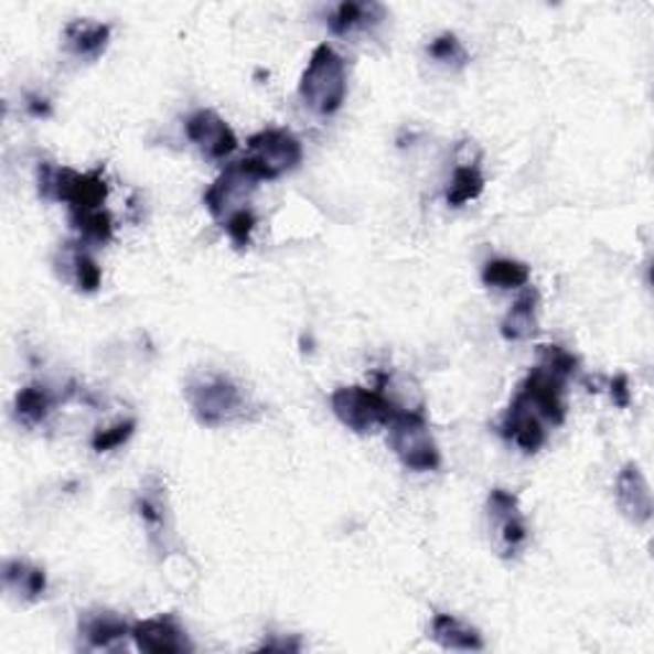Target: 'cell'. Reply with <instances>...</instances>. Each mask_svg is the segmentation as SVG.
<instances>
[{
  "mask_svg": "<svg viewBox=\"0 0 654 654\" xmlns=\"http://www.w3.org/2000/svg\"><path fill=\"white\" fill-rule=\"evenodd\" d=\"M39 195L52 202L67 205L69 215L90 213L100 210L108 200V182H105V169L95 167L90 172H77L69 167H56L52 161H42L36 169Z\"/></svg>",
  "mask_w": 654,
  "mask_h": 654,
  "instance_id": "cell-1",
  "label": "cell"
},
{
  "mask_svg": "<svg viewBox=\"0 0 654 654\" xmlns=\"http://www.w3.org/2000/svg\"><path fill=\"white\" fill-rule=\"evenodd\" d=\"M184 394H187L192 415L205 427L244 422L254 409L248 394L230 376L223 374H205L192 378Z\"/></svg>",
  "mask_w": 654,
  "mask_h": 654,
  "instance_id": "cell-2",
  "label": "cell"
},
{
  "mask_svg": "<svg viewBox=\"0 0 654 654\" xmlns=\"http://www.w3.org/2000/svg\"><path fill=\"white\" fill-rule=\"evenodd\" d=\"M345 93H349V75L343 56L330 44H320L302 72V103L318 116H335L343 108Z\"/></svg>",
  "mask_w": 654,
  "mask_h": 654,
  "instance_id": "cell-3",
  "label": "cell"
},
{
  "mask_svg": "<svg viewBox=\"0 0 654 654\" xmlns=\"http://www.w3.org/2000/svg\"><path fill=\"white\" fill-rule=\"evenodd\" d=\"M389 446L407 471L430 473L442 465L438 442H435L425 411H397L389 425Z\"/></svg>",
  "mask_w": 654,
  "mask_h": 654,
  "instance_id": "cell-4",
  "label": "cell"
},
{
  "mask_svg": "<svg viewBox=\"0 0 654 654\" xmlns=\"http://www.w3.org/2000/svg\"><path fill=\"white\" fill-rule=\"evenodd\" d=\"M304 149L287 128H264L248 139V157H244L246 167L261 182H274L279 176L294 172L302 164Z\"/></svg>",
  "mask_w": 654,
  "mask_h": 654,
  "instance_id": "cell-5",
  "label": "cell"
},
{
  "mask_svg": "<svg viewBox=\"0 0 654 654\" xmlns=\"http://www.w3.org/2000/svg\"><path fill=\"white\" fill-rule=\"evenodd\" d=\"M335 417L349 427V430L366 435L374 432L376 427H386L397 415V407L384 397V392L366 389V386H341L330 397Z\"/></svg>",
  "mask_w": 654,
  "mask_h": 654,
  "instance_id": "cell-6",
  "label": "cell"
},
{
  "mask_svg": "<svg viewBox=\"0 0 654 654\" xmlns=\"http://www.w3.org/2000/svg\"><path fill=\"white\" fill-rule=\"evenodd\" d=\"M261 180L246 167V161H233L217 174V180L205 192V207L217 223H225L238 210L251 207V197Z\"/></svg>",
  "mask_w": 654,
  "mask_h": 654,
  "instance_id": "cell-7",
  "label": "cell"
},
{
  "mask_svg": "<svg viewBox=\"0 0 654 654\" xmlns=\"http://www.w3.org/2000/svg\"><path fill=\"white\" fill-rule=\"evenodd\" d=\"M524 404L537 411L545 425L560 427L568 417V401H565V378L553 374L550 368L535 366L516 392Z\"/></svg>",
  "mask_w": 654,
  "mask_h": 654,
  "instance_id": "cell-8",
  "label": "cell"
},
{
  "mask_svg": "<svg viewBox=\"0 0 654 654\" xmlns=\"http://www.w3.org/2000/svg\"><path fill=\"white\" fill-rule=\"evenodd\" d=\"M489 519L496 532V547L502 557H514L527 545L529 529L519 512V498L506 489H494L489 494Z\"/></svg>",
  "mask_w": 654,
  "mask_h": 654,
  "instance_id": "cell-9",
  "label": "cell"
},
{
  "mask_svg": "<svg viewBox=\"0 0 654 654\" xmlns=\"http://www.w3.org/2000/svg\"><path fill=\"white\" fill-rule=\"evenodd\" d=\"M184 133L207 159L225 161L238 149L236 131L215 110L200 108L184 120Z\"/></svg>",
  "mask_w": 654,
  "mask_h": 654,
  "instance_id": "cell-10",
  "label": "cell"
},
{
  "mask_svg": "<svg viewBox=\"0 0 654 654\" xmlns=\"http://www.w3.org/2000/svg\"><path fill=\"white\" fill-rule=\"evenodd\" d=\"M136 650L147 654H182L192 652L187 632L172 617H157L136 621L131 626Z\"/></svg>",
  "mask_w": 654,
  "mask_h": 654,
  "instance_id": "cell-11",
  "label": "cell"
},
{
  "mask_svg": "<svg viewBox=\"0 0 654 654\" xmlns=\"http://www.w3.org/2000/svg\"><path fill=\"white\" fill-rule=\"evenodd\" d=\"M498 432L529 455L537 453L547 442V425L539 419L537 411L532 409L529 404H524L516 394L512 404L506 407L502 422H498Z\"/></svg>",
  "mask_w": 654,
  "mask_h": 654,
  "instance_id": "cell-12",
  "label": "cell"
},
{
  "mask_svg": "<svg viewBox=\"0 0 654 654\" xmlns=\"http://www.w3.org/2000/svg\"><path fill=\"white\" fill-rule=\"evenodd\" d=\"M164 486L157 479H151L147 486L139 491L136 496L133 508L139 514V519L147 527L149 543L157 553L169 550V535H172V522H169V508H167V494Z\"/></svg>",
  "mask_w": 654,
  "mask_h": 654,
  "instance_id": "cell-13",
  "label": "cell"
},
{
  "mask_svg": "<svg viewBox=\"0 0 654 654\" xmlns=\"http://www.w3.org/2000/svg\"><path fill=\"white\" fill-rule=\"evenodd\" d=\"M617 504L626 519L640 527L652 519V491L636 463H626L617 475Z\"/></svg>",
  "mask_w": 654,
  "mask_h": 654,
  "instance_id": "cell-14",
  "label": "cell"
},
{
  "mask_svg": "<svg viewBox=\"0 0 654 654\" xmlns=\"http://www.w3.org/2000/svg\"><path fill=\"white\" fill-rule=\"evenodd\" d=\"M131 626L116 611H85L79 617V636H85L90 650H110L124 636H131Z\"/></svg>",
  "mask_w": 654,
  "mask_h": 654,
  "instance_id": "cell-15",
  "label": "cell"
},
{
  "mask_svg": "<svg viewBox=\"0 0 654 654\" xmlns=\"http://www.w3.org/2000/svg\"><path fill=\"white\" fill-rule=\"evenodd\" d=\"M3 586L13 599L34 603L46 591V572L34 562L13 557V560H6L3 565Z\"/></svg>",
  "mask_w": 654,
  "mask_h": 654,
  "instance_id": "cell-16",
  "label": "cell"
},
{
  "mask_svg": "<svg viewBox=\"0 0 654 654\" xmlns=\"http://www.w3.org/2000/svg\"><path fill=\"white\" fill-rule=\"evenodd\" d=\"M432 642H438L442 650L455 652H481L486 647L479 629L468 626L465 621H460L453 613H435L430 624Z\"/></svg>",
  "mask_w": 654,
  "mask_h": 654,
  "instance_id": "cell-17",
  "label": "cell"
},
{
  "mask_svg": "<svg viewBox=\"0 0 654 654\" xmlns=\"http://www.w3.org/2000/svg\"><path fill=\"white\" fill-rule=\"evenodd\" d=\"M110 23L95 19H75L64 26V42L83 60H98L110 42Z\"/></svg>",
  "mask_w": 654,
  "mask_h": 654,
  "instance_id": "cell-18",
  "label": "cell"
},
{
  "mask_svg": "<svg viewBox=\"0 0 654 654\" xmlns=\"http://www.w3.org/2000/svg\"><path fill=\"white\" fill-rule=\"evenodd\" d=\"M384 19H386V8L382 3H374V0H368V3L343 0V3L335 6L333 13H330L328 26L333 34L345 36L351 34V31L376 26V23H382Z\"/></svg>",
  "mask_w": 654,
  "mask_h": 654,
  "instance_id": "cell-19",
  "label": "cell"
},
{
  "mask_svg": "<svg viewBox=\"0 0 654 654\" xmlns=\"http://www.w3.org/2000/svg\"><path fill=\"white\" fill-rule=\"evenodd\" d=\"M56 401L60 399L44 384H29L15 394L13 415L23 427H39L50 419Z\"/></svg>",
  "mask_w": 654,
  "mask_h": 654,
  "instance_id": "cell-20",
  "label": "cell"
},
{
  "mask_svg": "<svg viewBox=\"0 0 654 654\" xmlns=\"http://www.w3.org/2000/svg\"><path fill=\"white\" fill-rule=\"evenodd\" d=\"M537 314H539V292L537 289H527L519 300L512 304V310L506 312L502 320V335L506 341H529L537 333Z\"/></svg>",
  "mask_w": 654,
  "mask_h": 654,
  "instance_id": "cell-21",
  "label": "cell"
},
{
  "mask_svg": "<svg viewBox=\"0 0 654 654\" xmlns=\"http://www.w3.org/2000/svg\"><path fill=\"white\" fill-rule=\"evenodd\" d=\"M529 266L524 261H516V258H491V261L483 264L481 279L483 285L491 289H522L529 285Z\"/></svg>",
  "mask_w": 654,
  "mask_h": 654,
  "instance_id": "cell-22",
  "label": "cell"
},
{
  "mask_svg": "<svg viewBox=\"0 0 654 654\" xmlns=\"http://www.w3.org/2000/svg\"><path fill=\"white\" fill-rule=\"evenodd\" d=\"M483 187H486V176L479 169V164H471V161H465V164H458L453 176H450V184H448V192H446V200L450 207H463L468 202L479 200Z\"/></svg>",
  "mask_w": 654,
  "mask_h": 654,
  "instance_id": "cell-23",
  "label": "cell"
},
{
  "mask_svg": "<svg viewBox=\"0 0 654 654\" xmlns=\"http://www.w3.org/2000/svg\"><path fill=\"white\" fill-rule=\"evenodd\" d=\"M72 228L77 230V236L83 244H98L105 246L112 238V217L105 207L90 210V213L69 215Z\"/></svg>",
  "mask_w": 654,
  "mask_h": 654,
  "instance_id": "cell-24",
  "label": "cell"
},
{
  "mask_svg": "<svg viewBox=\"0 0 654 654\" xmlns=\"http://www.w3.org/2000/svg\"><path fill=\"white\" fill-rule=\"evenodd\" d=\"M85 244H75V248L69 251V277L75 281V287L79 292L93 294L98 292L103 285V271L95 258L85 251Z\"/></svg>",
  "mask_w": 654,
  "mask_h": 654,
  "instance_id": "cell-25",
  "label": "cell"
},
{
  "mask_svg": "<svg viewBox=\"0 0 654 654\" xmlns=\"http://www.w3.org/2000/svg\"><path fill=\"white\" fill-rule=\"evenodd\" d=\"M136 419L133 417H126V419H118V422H112L110 427H100L98 432L93 435V450L95 453H112V450L124 448L128 440L133 438L136 432Z\"/></svg>",
  "mask_w": 654,
  "mask_h": 654,
  "instance_id": "cell-26",
  "label": "cell"
},
{
  "mask_svg": "<svg viewBox=\"0 0 654 654\" xmlns=\"http://www.w3.org/2000/svg\"><path fill=\"white\" fill-rule=\"evenodd\" d=\"M427 54H430L435 62L446 64V67H465V64L471 62V56H468L463 42H460L455 34H450V31L435 36L430 46H427Z\"/></svg>",
  "mask_w": 654,
  "mask_h": 654,
  "instance_id": "cell-27",
  "label": "cell"
},
{
  "mask_svg": "<svg viewBox=\"0 0 654 654\" xmlns=\"http://www.w3.org/2000/svg\"><path fill=\"white\" fill-rule=\"evenodd\" d=\"M539 366L550 368L553 374L568 382L570 376H576L580 361L570 351H565L562 345H543L539 349Z\"/></svg>",
  "mask_w": 654,
  "mask_h": 654,
  "instance_id": "cell-28",
  "label": "cell"
},
{
  "mask_svg": "<svg viewBox=\"0 0 654 654\" xmlns=\"http://www.w3.org/2000/svg\"><path fill=\"white\" fill-rule=\"evenodd\" d=\"M258 217L251 207L246 210H238L236 215H230L228 221L221 223L223 230L228 233V238L233 240V246L236 248H246L248 244H251V236H254V228H256Z\"/></svg>",
  "mask_w": 654,
  "mask_h": 654,
  "instance_id": "cell-29",
  "label": "cell"
},
{
  "mask_svg": "<svg viewBox=\"0 0 654 654\" xmlns=\"http://www.w3.org/2000/svg\"><path fill=\"white\" fill-rule=\"evenodd\" d=\"M611 399H613V404H617L619 409H626L629 404H632V392H629V378H626V374H619L611 382Z\"/></svg>",
  "mask_w": 654,
  "mask_h": 654,
  "instance_id": "cell-30",
  "label": "cell"
},
{
  "mask_svg": "<svg viewBox=\"0 0 654 654\" xmlns=\"http://www.w3.org/2000/svg\"><path fill=\"white\" fill-rule=\"evenodd\" d=\"M258 650H266V652H300L302 644H300V640H269V642H264Z\"/></svg>",
  "mask_w": 654,
  "mask_h": 654,
  "instance_id": "cell-31",
  "label": "cell"
},
{
  "mask_svg": "<svg viewBox=\"0 0 654 654\" xmlns=\"http://www.w3.org/2000/svg\"><path fill=\"white\" fill-rule=\"evenodd\" d=\"M26 108H29L31 116H36V118L52 116V105H50V100H46V98H39V95H29Z\"/></svg>",
  "mask_w": 654,
  "mask_h": 654,
  "instance_id": "cell-32",
  "label": "cell"
}]
</instances>
